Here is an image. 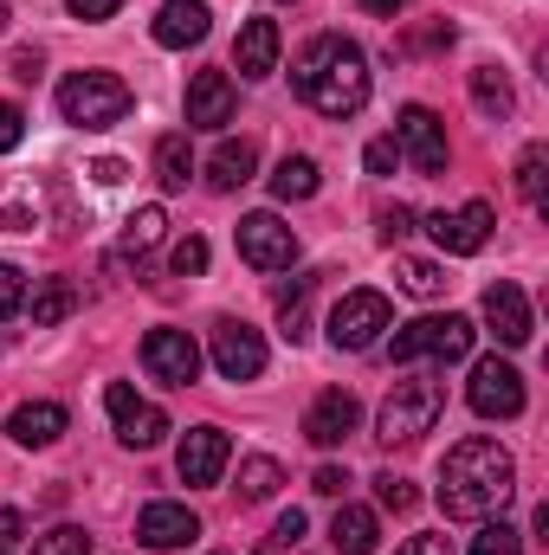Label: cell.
I'll use <instances>...</instances> for the list:
<instances>
[{
	"label": "cell",
	"instance_id": "47",
	"mask_svg": "<svg viewBox=\"0 0 549 555\" xmlns=\"http://www.w3.org/2000/svg\"><path fill=\"white\" fill-rule=\"evenodd\" d=\"M362 7H369V13H382V20H395V13H401L408 0H362Z\"/></svg>",
	"mask_w": 549,
	"mask_h": 555
},
{
	"label": "cell",
	"instance_id": "5",
	"mask_svg": "<svg viewBox=\"0 0 549 555\" xmlns=\"http://www.w3.org/2000/svg\"><path fill=\"white\" fill-rule=\"evenodd\" d=\"M433 420H439V382H395L388 388V401H382V414H375V439L382 446H413L420 433H433Z\"/></svg>",
	"mask_w": 549,
	"mask_h": 555
},
{
	"label": "cell",
	"instance_id": "12",
	"mask_svg": "<svg viewBox=\"0 0 549 555\" xmlns=\"http://www.w3.org/2000/svg\"><path fill=\"white\" fill-rule=\"evenodd\" d=\"M395 149H401V162H413L420 175H446V130H439V117L426 111V104H408L401 117H395Z\"/></svg>",
	"mask_w": 549,
	"mask_h": 555
},
{
	"label": "cell",
	"instance_id": "40",
	"mask_svg": "<svg viewBox=\"0 0 549 555\" xmlns=\"http://www.w3.org/2000/svg\"><path fill=\"white\" fill-rule=\"evenodd\" d=\"M408 233H413V214L408 207H388V214H382V246H401Z\"/></svg>",
	"mask_w": 549,
	"mask_h": 555
},
{
	"label": "cell",
	"instance_id": "28",
	"mask_svg": "<svg viewBox=\"0 0 549 555\" xmlns=\"http://www.w3.org/2000/svg\"><path fill=\"white\" fill-rule=\"evenodd\" d=\"M472 104L485 117H511V78H505V65H478L472 72Z\"/></svg>",
	"mask_w": 549,
	"mask_h": 555
},
{
	"label": "cell",
	"instance_id": "4",
	"mask_svg": "<svg viewBox=\"0 0 549 555\" xmlns=\"http://www.w3.org/2000/svg\"><path fill=\"white\" fill-rule=\"evenodd\" d=\"M472 317H459V310H446V317H413L401 323L395 336H388V356L395 362H420V356H433V362H459V356H472Z\"/></svg>",
	"mask_w": 549,
	"mask_h": 555
},
{
	"label": "cell",
	"instance_id": "35",
	"mask_svg": "<svg viewBox=\"0 0 549 555\" xmlns=\"http://www.w3.org/2000/svg\"><path fill=\"white\" fill-rule=\"evenodd\" d=\"M375 498H382V511H395V517H408L413 504H420V491H413L408 478H395V472L375 478Z\"/></svg>",
	"mask_w": 549,
	"mask_h": 555
},
{
	"label": "cell",
	"instance_id": "49",
	"mask_svg": "<svg viewBox=\"0 0 549 555\" xmlns=\"http://www.w3.org/2000/svg\"><path fill=\"white\" fill-rule=\"evenodd\" d=\"M0 555H7V550H0Z\"/></svg>",
	"mask_w": 549,
	"mask_h": 555
},
{
	"label": "cell",
	"instance_id": "20",
	"mask_svg": "<svg viewBox=\"0 0 549 555\" xmlns=\"http://www.w3.org/2000/svg\"><path fill=\"white\" fill-rule=\"evenodd\" d=\"M201 39H207V0H162V13H155V46L188 52V46H201Z\"/></svg>",
	"mask_w": 549,
	"mask_h": 555
},
{
	"label": "cell",
	"instance_id": "15",
	"mask_svg": "<svg viewBox=\"0 0 549 555\" xmlns=\"http://www.w3.org/2000/svg\"><path fill=\"white\" fill-rule=\"evenodd\" d=\"M485 323H491V336L505 343V349H524L531 336H537V317H531V297L511 284V278H498V284H485Z\"/></svg>",
	"mask_w": 549,
	"mask_h": 555
},
{
	"label": "cell",
	"instance_id": "31",
	"mask_svg": "<svg viewBox=\"0 0 549 555\" xmlns=\"http://www.w3.org/2000/svg\"><path fill=\"white\" fill-rule=\"evenodd\" d=\"M544 168H549V149L531 142V149L518 155V194H524V207H544Z\"/></svg>",
	"mask_w": 549,
	"mask_h": 555
},
{
	"label": "cell",
	"instance_id": "30",
	"mask_svg": "<svg viewBox=\"0 0 549 555\" xmlns=\"http://www.w3.org/2000/svg\"><path fill=\"white\" fill-rule=\"evenodd\" d=\"M395 284H401L408 297H439V291H446V272H439L433 259H395Z\"/></svg>",
	"mask_w": 549,
	"mask_h": 555
},
{
	"label": "cell",
	"instance_id": "14",
	"mask_svg": "<svg viewBox=\"0 0 549 555\" xmlns=\"http://www.w3.org/2000/svg\"><path fill=\"white\" fill-rule=\"evenodd\" d=\"M227 459H233V439L220 426H188L181 452H175V472H181V485H220Z\"/></svg>",
	"mask_w": 549,
	"mask_h": 555
},
{
	"label": "cell",
	"instance_id": "46",
	"mask_svg": "<svg viewBox=\"0 0 549 555\" xmlns=\"http://www.w3.org/2000/svg\"><path fill=\"white\" fill-rule=\"evenodd\" d=\"M13 78L33 85V78H39V52H13Z\"/></svg>",
	"mask_w": 549,
	"mask_h": 555
},
{
	"label": "cell",
	"instance_id": "39",
	"mask_svg": "<svg viewBox=\"0 0 549 555\" xmlns=\"http://www.w3.org/2000/svg\"><path fill=\"white\" fill-rule=\"evenodd\" d=\"M20 142H26V111L20 104H0V155L20 149Z\"/></svg>",
	"mask_w": 549,
	"mask_h": 555
},
{
	"label": "cell",
	"instance_id": "34",
	"mask_svg": "<svg viewBox=\"0 0 549 555\" xmlns=\"http://www.w3.org/2000/svg\"><path fill=\"white\" fill-rule=\"evenodd\" d=\"M168 272H175V278H201V272H207V240H201V233L175 240V253H168Z\"/></svg>",
	"mask_w": 549,
	"mask_h": 555
},
{
	"label": "cell",
	"instance_id": "11",
	"mask_svg": "<svg viewBox=\"0 0 549 555\" xmlns=\"http://www.w3.org/2000/svg\"><path fill=\"white\" fill-rule=\"evenodd\" d=\"M142 369L155 375V382H168V388H188L194 375H201V343L188 336V330H149L142 336Z\"/></svg>",
	"mask_w": 549,
	"mask_h": 555
},
{
	"label": "cell",
	"instance_id": "6",
	"mask_svg": "<svg viewBox=\"0 0 549 555\" xmlns=\"http://www.w3.org/2000/svg\"><path fill=\"white\" fill-rule=\"evenodd\" d=\"M382 330H395V310H388L382 291H349V297H336V310H330V343H336V349L362 356V349L382 343Z\"/></svg>",
	"mask_w": 549,
	"mask_h": 555
},
{
	"label": "cell",
	"instance_id": "44",
	"mask_svg": "<svg viewBox=\"0 0 549 555\" xmlns=\"http://www.w3.org/2000/svg\"><path fill=\"white\" fill-rule=\"evenodd\" d=\"M395 555H452V543H446V537H408Z\"/></svg>",
	"mask_w": 549,
	"mask_h": 555
},
{
	"label": "cell",
	"instance_id": "3",
	"mask_svg": "<svg viewBox=\"0 0 549 555\" xmlns=\"http://www.w3.org/2000/svg\"><path fill=\"white\" fill-rule=\"evenodd\" d=\"M130 104L137 98H130V85L117 72H72L59 85V117L78 124V130H111V124L130 117Z\"/></svg>",
	"mask_w": 549,
	"mask_h": 555
},
{
	"label": "cell",
	"instance_id": "45",
	"mask_svg": "<svg viewBox=\"0 0 549 555\" xmlns=\"http://www.w3.org/2000/svg\"><path fill=\"white\" fill-rule=\"evenodd\" d=\"M20 537H26V517L20 511H0V550H13Z\"/></svg>",
	"mask_w": 549,
	"mask_h": 555
},
{
	"label": "cell",
	"instance_id": "16",
	"mask_svg": "<svg viewBox=\"0 0 549 555\" xmlns=\"http://www.w3.org/2000/svg\"><path fill=\"white\" fill-rule=\"evenodd\" d=\"M194 537H201V517H194L188 504H168V498L142 504V517H137L142 550H181V543H194Z\"/></svg>",
	"mask_w": 549,
	"mask_h": 555
},
{
	"label": "cell",
	"instance_id": "18",
	"mask_svg": "<svg viewBox=\"0 0 549 555\" xmlns=\"http://www.w3.org/2000/svg\"><path fill=\"white\" fill-rule=\"evenodd\" d=\"M220 124H233V78L194 72L188 78V130H220Z\"/></svg>",
	"mask_w": 549,
	"mask_h": 555
},
{
	"label": "cell",
	"instance_id": "19",
	"mask_svg": "<svg viewBox=\"0 0 549 555\" xmlns=\"http://www.w3.org/2000/svg\"><path fill=\"white\" fill-rule=\"evenodd\" d=\"M278 52H284L278 20H246V26H240V39H233V65H240V78H272Z\"/></svg>",
	"mask_w": 549,
	"mask_h": 555
},
{
	"label": "cell",
	"instance_id": "43",
	"mask_svg": "<svg viewBox=\"0 0 549 555\" xmlns=\"http://www.w3.org/2000/svg\"><path fill=\"white\" fill-rule=\"evenodd\" d=\"M343 485H349V472H343V465H323V472L310 478V491H323V498H343Z\"/></svg>",
	"mask_w": 549,
	"mask_h": 555
},
{
	"label": "cell",
	"instance_id": "29",
	"mask_svg": "<svg viewBox=\"0 0 549 555\" xmlns=\"http://www.w3.org/2000/svg\"><path fill=\"white\" fill-rule=\"evenodd\" d=\"M162 233H168V214H162V207H137V214L124 220V246H117V259H130V253H149V246H162Z\"/></svg>",
	"mask_w": 549,
	"mask_h": 555
},
{
	"label": "cell",
	"instance_id": "23",
	"mask_svg": "<svg viewBox=\"0 0 549 555\" xmlns=\"http://www.w3.org/2000/svg\"><path fill=\"white\" fill-rule=\"evenodd\" d=\"M330 543H336V555H375V543H382V524H375V511H362V504H343V511H336V524H330Z\"/></svg>",
	"mask_w": 549,
	"mask_h": 555
},
{
	"label": "cell",
	"instance_id": "13",
	"mask_svg": "<svg viewBox=\"0 0 549 555\" xmlns=\"http://www.w3.org/2000/svg\"><path fill=\"white\" fill-rule=\"evenodd\" d=\"M104 408H111V420H117V439H124L130 452L162 446L168 414H162V408H149V401H137V388H130V382H111V388H104Z\"/></svg>",
	"mask_w": 549,
	"mask_h": 555
},
{
	"label": "cell",
	"instance_id": "8",
	"mask_svg": "<svg viewBox=\"0 0 549 555\" xmlns=\"http://www.w3.org/2000/svg\"><path fill=\"white\" fill-rule=\"evenodd\" d=\"M207 356H214V369H220L227 382H259V375H266V336H259L253 323H240V317H220V323H214Z\"/></svg>",
	"mask_w": 549,
	"mask_h": 555
},
{
	"label": "cell",
	"instance_id": "42",
	"mask_svg": "<svg viewBox=\"0 0 549 555\" xmlns=\"http://www.w3.org/2000/svg\"><path fill=\"white\" fill-rule=\"evenodd\" d=\"M65 7H72V20H91V26H98V20H111L124 0H65Z\"/></svg>",
	"mask_w": 549,
	"mask_h": 555
},
{
	"label": "cell",
	"instance_id": "38",
	"mask_svg": "<svg viewBox=\"0 0 549 555\" xmlns=\"http://www.w3.org/2000/svg\"><path fill=\"white\" fill-rule=\"evenodd\" d=\"M26 304V272L20 266H0V317H13Z\"/></svg>",
	"mask_w": 549,
	"mask_h": 555
},
{
	"label": "cell",
	"instance_id": "37",
	"mask_svg": "<svg viewBox=\"0 0 549 555\" xmlns=\"http://www.w3.org/2000/svg\"><path fill=\"white\" fill-rule=\"evenodd\" d=\"M362 168L369 175H395L401 168V149H395V137H375L369 149H362Z\"/></svg>",
	"mask_w": 549,
	"mask_h": 555
},
{
	"label": "cell",
	"instance_id": "25",
	"mask_svg": "<svg viewBox=\"0 0 549 555\" xmlns=\"http://www.w3.org/2000/svg\"><path fill=\"white\" fill-rule=\"evenodd\" d=\"M188 175H194V149H188V137H162L155 142V181H162L168 194H181Z\"/></svg>",
	"mask_w": 549,
	"mask_h": 555
},
{
	"label": "cell",
	"instance_id": "7",
	"mask_svg": "<svg viewBox=\"0 0 549 555\" xmlns=\"http://www.w3.org/2000/svg\"><path fill=\"white\" fill-rule=\"evenodd\" d=\"M465 401H472L478 420H518L524 414V375H518L505 356H485V362H472Z\"/></svg>",
	"mask_w": 549,
	"mask_h": 555
},
{
	"label": "cell",
	"instance_id": "2",
	"mask_svg": "<svg viewBox=\"0 0 549 555\" xmlns=\"http://www.w3.org/2000/svg\"><path fill=\"white\" fill-rule=\"evenodd\" d=\"M291 85H297V98H304L317 117H336V124H343V117H356V111L369 104V59H362L356 39L323 33V39H310V46L297 52Z\"/></svg>",
	"mask_w": 549,
	"mask_h": 555
},
{
	"label": "cell",
	"instance_id": "36",
	"mask_svg": "<svg viewBox=\"0 0 549 555\" xmlns=\"http://www.w3.org/2000/svg\"><path fill=\"white\" fill-rule=\"evenodd\" d=\"M304 543V511H284L272 524V537H266V555H278V550H297Z\"/></svg>",
	"mask_w": 549,
	"mask_h": 555
},
{
	"label": "cell",
	"instance_id": "21",
	"mask_svg": "<svg viewBox=\"0 0 549 555\" xmlns=\"http://www.w3.org/2000/svg\"><path fill=\"white\" fill-rule=\"evenodd\" d=\"M253 168H259V142H253V137H227L214 155H207V188L233 194V188H246V181H253Z\"/></svg>",
	"mask_w": 549,
	"mask_h": 555
},
{
	"label": "cell",
	"instance_id": "17",
	"mask_svg": "<svg viewBox=\"0 0 549 555\" xmlns=\"http://www.w3.org/2000/svg\"><path fill=\"white\" fill-rule=\"evenodd\" d=\"M356 420H362V408H356L349 388H323V395L310 401V414H304V439H310V446H343V439L356 433Z\"/></svg>",
	"mask_w": 549,
	"mask_h": 555
},
{
	"label": "cell",
	"instance_id": "32",
	"mask_svg": "<svg viewBox=\"0 0 549 555\" xmlns=\"http://www.w3.org/2000/svg\"><path fill=\"white\" fill-rule=\"evenodd\" d=\"M472 555H524V537H518L505 517H498V524L485 517V524H478V537H472Z\"/></svg>",
	"mask_w": 549,
	"mask_h": 555
},
{
	"label": "cell",
	"instance_id": "10",
	"mask_svg": "<svg viewBox=\"0 0 549 555\" xmlns=\"http://www.w3.org/2000/svg\"><path fill=\"white\" fill-rule=\"evenodd\" d=\"M491 207L485 201H465V207H452V214H426V233H433V246L446 253V259H472V253H485V240H491Z\"/></svg>",
	"mask_w": 549,
	"mask_h": 555
},
{
	"label": "cell",
	"instance_id": "26",
	"mask_svg": "<svg viewBox=\"0 0 549 555\" xmlns=\"http://www.w3.org/2000/svg\"><path fill=\"white\" fill-rule=\"evenodd\" d=\"M278 485H284V465L278 459H266V452L240 459V504H266Z\"/></svg>",
	"mask_w": 549,
	"mask_h": 555
},
{
	"label": "cell",
	"instance_id": "33",
	"mask_svg": "<svg viewBox=\"0 0 549 555\" xmlns=\"http://www.w3.org/2000/svg\"><path fill=\"white\" fill-rule=\"evenodd\" d=\"M33 555H91V537H85L78 524H59V530L33 537Z\"/></svg>",
	"mask_w": 549,
	"mask_h": 555
},
{
	"label": "cell",
	"instance_id": "48",
	"mask_svg": "<svg viewBox=\"0 0 549 555\" xmlns=\"http://www.w3.org/2000/svg\"><path fill=\"white\" fill-rule=\"evenodd\" d=\"M7 20H13V13H7V7H0V33H7Z\"/></svg>",
	"mask_w": 549,
	"mask_h": 555
},
{
	"label": "cell",
	"instance_id": "27",
	"mask_svg": "<svg viewBox=\"0 0 549 555\" xmlns=\"http://www.w3.org/2000/svg\"><path fill=\"white\" fill-rule=\"evenodd\" d=\"M272 194L278 201H310L317 194V162L310 155H284L272 168Z\"/></svg>",
	"mask_w": 549,
	"mask_h": 555
},
{
	"label": "cell",
	"instance_id": "41",
	"mask_svg": "<svg viewBox=\"0 0 549 555\" xmlns=\"http://www.w3.org/2000/svg\"><path fill=\"white\" fill-rule=\"evenodd\" d=\"M91 181H98V188H124V181H130V168H124L117 155H98V162H91Z\"/></svg>",
	"mask_w": 549,
	"mask_h": 555
},
{
	"label": "cell",
	"instance_id": "1",
	"mask_svg": "<svg viewBox=\"0 0 549 555\" xmlns=\"http://www.w3.org/2000/svg\"><path fill=\"white\" fill-rule=\"evenodd\" d=\"M511 491H518V465H511V452H505L498 439H485V433L459 439V446L446 452V465H439V511H446L452 524H485L491 511L511 504Z\"/></svg>",
	"mask_w": 549,
	"mask_h": 555
},
{
	"label": "cell",
	"instance_id": "22",
	"mask_svg": "<svg viewBox=\"0 0 549 555\" xmlns=\"http://www.w3.org/2000/svg\"><path fill=\"white\" fill-rule=\"evenodd\" d=\"M65 426H72V414H65L59 401H26V408H13V420H7V433H13L20 446H52Z\"/></svg>",
	"mask_w": 549,
	"mask_h": 555
},
{
	"label": "cell",
	"instance_id": "24",
	"mask_svg": "<svg viewBox=\"0 0 549 555\" xmlns=\"http://www.w3.org/2000/svg\"><path fill=\"white\" fill-rule=\"evenodd\" d=\"M20 310H33V330H52V323H65V317L78 310V291H72L65 278H39Z\"/></svg>",
	"mask_w": 549,
	"mask_h": 555
},
{
	"label": "cell",
	"instance_id": "9",
	"mask_svg": "<svg viewBox=\"0 0 549 555\" xmlns=\"http://www.w3.org/2000/svg\"><path fill=\"white\" fill-rule=\"evenodd\" d=\"M240 259L253 272H291L297 266V233L278 214H246L240 220Z\"/></svg>",
	"mask_w": 549,
	"mask_h": 555
}]
</instances>
